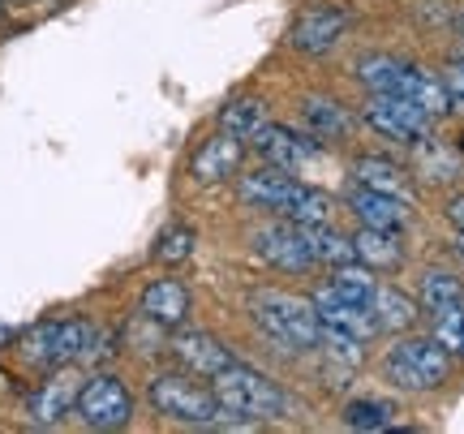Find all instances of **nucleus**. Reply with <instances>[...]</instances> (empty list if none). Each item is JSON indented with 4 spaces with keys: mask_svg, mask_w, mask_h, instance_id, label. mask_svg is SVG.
<instances>
[{
    "mask_svg": "<svg viewBox=\"0 0 464 434\" xmlns=\"http://www.w3.org/2000/svg\"><path fill=\"white\" fill-rule=\"evenodd\" d=\"M207 383H211L219 409H224V426L254 430V426H266V421L297 418V400H293L266 370L249 366V362H241V357L228 362L219 374H211Z\"/></svg>",
    "mask_w": 464,
    "mask_h": 434,
    "instance_id": "1",
    "label": "nucleus"
},
{
    "mask_svg": "<svg viewBox=\"0 0 464 434\" xmlns=\"http://www.w3.org/2000/svg\"><path fill=\"white\" fill-rule=\"evenodd\" d=\"M353 78L362 91H374V95H404V100L421 103L434 121H443L456 112V103H451L448 86L439 73L430 69L413 65V61H404L396 52H362L357 61H353Z\"/></svg>",
    "mask_w": 464,
    "mask_h": 434,
    "instance_id": "2",
    "label": "nucleus"
},
{
    "mask_svg": "<svg viewBox=\"0 0 464 434\" xmlns=\"http://www.w3.org/2000/svg\"><path fill=\"white\" fill-rule=\"evenodd\" d=\"M249 318L263 332V340H271L276 349L293 352V357H310L323 344V323L314 314L310 293H288V288H254L249 293Z\"/></svg>",
    "mask_w": 464,
    "mask_h": 434,
    "instance_id": "3",
    "label": "nucleus"
},
{
    "mask_svg": "<svg viewBox=\"0 0 464 434\" xmlns=\"http://www.w3.org/2000/svg\"><path fill=\"white\" fill-rule=\"evenodd\" d=\"M147 404L160 421L181 426V430H219V426H224V409H219L211 383L181 366L155 370V374H150Z\"/></svg>",
    "mask_w": 464,
    "mask_h": 434,
    "instance_id": "4",
    "label": "nucleus"
},
{
    "mask_svg": "<svg viewBox=\"0 0 464 434\" xmlns=\"http://www.w3.org/2000/svg\"><path fill=\"white\" fill-rule=\"evenodd\" d=\"M451 357L434 335H417V332H400L379 357V379L387 387H396L404 396H426L451 379Z\"/></svg>",
    "mask_w": 464,
    "mask_h": 434,
    "instance_id": "5",
    "label": "nucleus"
},
{
    "mask_svg": "<svg viewBox=\"0 0 464 434\" xmlns=\"http://www.w3.org/2000/svg\"><path fill=\"white\" fill-rule=\"evenodd\" d=\"M17 357L31 370H56V366H78L91 362L100 352V327L91 318H48V323H34L31 332L14 344Z\"/></svg>",
    "mask_w": 464,
    "mask_h": 434,
    "instance_id": "6",
    "label": "nucleus"
},
{
    "mask_svg": "<svg viewBox=\"0 0 464 434\" xmlns=\"http://www.w3.org/2000/svg\"><path fill=\"white\" fill-rule=\"evenodd\" d=\"M133 413H138V396H133V387L116 370H95V374L82 379L78 400H73V421L82 430H95V434L125 430L133 421Z\"/></svg>",
    "mask_w": 464,
    "mask_h": 434,
    "instance_id": "7",
    "label": "nucleus"
},
{
    "mask_svg": "<svg viewBox=\"0 0 464 434\" xmlns=\"http://www.w3.org/2000/svg\"><path fill=\"white\" fill-rule=\"evenodd\" d=\"M357 117H362V125L370 134H379L382 142H396V147H417L439 125L421 103L404 100V95H374V91H365Z\"/></svg>",
    "mask_w": 464,
    "mask_h": 434,
    "instance_id": "8",
    "label": "nucleus"
},
{
    "mask_svg": "<svg viewBox=\"0 0 464 434\" xmlns=\"http://www.w3.org/2000/svg\"><path fill=\"white\" fill-rule=\"evenodd\" d=\"M249 250L254 258H263L266 267L284 271V275H310L314 267V254L305 241V228L288 216H263L249 228Z\"/></svg>",
    "mask_w": 464,
    "mask_h": 434,
    "instance_id": "9",
    "label": "nucleus"
},
{
    "mask_svg": "<svg viewBox=\"0 0 464 434\" xmlns=\"http://www.w3.org/2000/svg\"><path fill=\"white\" fill-rule=\"evenodd\" d=\"M353 22H357V14L348 9L344 0H310L293 17L284 43L293 52H301V56H332L344 43V34L353 31Z\"/></svg>",
    "mask_w": 464,
    "mask_h": 434,
    "instance_id": "10",
    "label": "nucleus"
},
{
    "mask_svg": "<svg viewBox=\"0 0 464 434\" xmlns=\"http://www.w3.org/2000/svg\"><path fill=\"white\" fill-rule=\"evenodd\" d=\"M249 150L263 159V164H276L284 168V172H293V177H305L314 164H323L327 159V150L314 134H305L301 125H284V121H266L258 134L249 138Z\"/></svg>",
    "mask_w": 464,
    "mask_h": 434,
    "instance_id": "11",
    "label": "nucleus"
},
{
    "mask_svg": "<svg viewBox=\"0 0 464 434\" xmlns=\"http://www.w3.org/2000/svg\"><path fill=\"white\" fill-rule=\"evenodd\" d=\"M78 387H82V374L73 366H56L44 370V379L31 387L26 396V421L34 430H56L73 418V400H78Z\"/></svg>",
    "mask_w": 464,
    "mask_h": 434,
    "instance_id": "12",
    "label": "nucleus"
},
{
    "mask_svg": "<svg viewBox=\"0 0 464 434\" xmlns=\"http://www.w3.org/2000/svg\"><path fill=\"white\" fill-rule=\"evenodd\" d=\"M301 181L305 177H293V172H284L276 164H258V168H241L232 185H237V202L246 211H254V216H284Z\"/></svg>",
    "mask_w": 464,
    "mask_h": 434,
    "instance_id": "13",
    "label": "nucleus"
},
{
    "mask_svg": "<svg viewBox=\"0 0 464 434\" xmlns=\"http://www.w3.org/2000/svg\"><path fill=\"white\" fill-rule=\"evenodd\" d=\"M246 155H249V147L241 138H232L228 130H216L211 138H202L198 147H194L189 164H185V177L194 185H228L246 168Z\"/></svg>",
    "mask_w": 464,
    "mask_h": 434,
    "instance_id": "14",
    "label": "nucleus"
},
{
    "mask_svg": "<svg viewBox=\"0 0 464 434\" xmlns=\"http://www.w3.org/2000/svg\"><path fill=\"white\" fill-rule=\"evenodd\" d=\"M164 352L172 357V366L189 370V374H198V379H211V374H219L228 362H237V352H232L219 335L202 332V327H189V323L177 327V332H168Z\"/></svg>",
    "mask_w": 464,
    "mask_h": 434,
    "instance_id": "15",
    "label": "nucleus"
},
{
    "mask_svg": "<svg viewBox=\"0 0 464 434\" xmlns=\"http://www.w3.org/2000/svg\"><path fill=\"white\" fill-rule=\"evenodd\" d=\"M297 121L301 130L314 134L323 147H348L357 138V125H362V117L335 95H305L297 108Z\"/></svg>",
    "mask_w": 464,
    "mask_h": 434,
    "instance_id": "16",
    "label": "nucleus"
},
{
    "mask_svg": "<svg viewBox=\"0 0 464 434\" xmlns=\"http://www.w3.org/2000/svg\"><path fill=\"white\" fill-rule=\"evenodd\" d=\"M310 301H314V314H318V323H323V332L353 335V340H362V344H370L374 335H382L374 310H370V305H357V301H348V297H340L327 280L310 293Z\"/></svg>",
    "mask_w": 464,
    "mask_h": 434,
    "instance_id": "17",
    "label": "nucleus"
},
{
    "mask_svg": "<svg viewBox=\"0 0 464 434\" xmlns=\"http://www.w3.org/2000/svg\"><path fill=\"white\" fill-rule=\"evenodd\" d=\"M138 314L150 318V323L164 327V332H177V327H185L189 314H194V293H189V285L177 280V275H155V280H147L142 293H138Z\"/></svg>",
    "mask_w": 464,
    "mask_h": 434,
    "instance_id": "18",
    "label": "nucleus"
},
{
    "mask_svg": "<svg viewBox=\"0 0 464 434\" xmlns=\"http://www.w3.org/2000/svg\"><path fill=\"white\" fill-rule=\"evenodd\" d=\"M340 207H348V216L365 224V228H387V233H404L413 224V202L396 198V194H382V189H370V185H348V194Z\"/></svg>",
    "mask_w": 464,
    "mask_h": 434,
    "instance_id": "19",
    "label": "nucleus"
},
{
    "mask_svg": "<svg viewBox=\"0 0 464 434\" xmlns=\"http://www.w3.org/2000/svg\"><path fill=\"white\" fill-rule=\"evenodd\" d=\"M348 241H353V258H357L362 267L379 271V275H396V271L404 267V233H387V228H365V224H357V228L348 233Z\"/></svg>",
    "mask_w": 464,
    "mask_h": 434,
    "instance_id": "20",
    "label": "nucleus"
},
{
    "mask_svg": "<svg viewBox=\"0 0 464 434\" xmlns=\"http://www.w3.org/2000/svg\"><path fill=\"white\" fill-rule=\"evenodd\" d=\"M353 181L413 202V177H409V168L400 164V159H392V155H379V150L353 155Z\"/></svg>",
    "mask_w": 464,
    "mask_h": 434,
    "instance_id": "21",
    "label": "nucleus"
},
{
    "mask_svg": "<svg viewBox=\"0 0 464 434\" xmlns=\"http://www.w3.org/2000/svg\"><path fill=\"white\" fill-rule=\"evenodd\" d=\"M266 121H271V103H266V95L241 91V95L224 100V108L216 112V130H228L232 138H241V142L249 147V138L258 134Z\"/></svg>",
    "mask_w": 464,
    "mask_h": 434,
    "instance_id": "22",
    "label": "nucleus"
},
{
    "mask_svg": "<svg viewBox=\"0 0 464 434\" xmlns=\"http://www.w3.org/2000/svg\"><path fill=\"white\" fill-rule=\"evenodd\" d=\"M374 318H379V332L382 335H400V332H413L417 318H421V305H417L413 293H404L396 285H382L379 280V293H374Z\"/></svg>",
    "mask_w": 464,
    "mask_h": 434,
    "instance_id": "23",
    "label": "nucleus"
},
{
    "mask_svg": "<svg viewBox=\"0 0 464 434\" xmlns=\"http://www.w3.org/2000/svg\"><path fill=\"white\" fill-rule=\"evenodd\" d=\"M194 254H198V228L189 219H168L150 241V263L160 267H185Z\"/></svg>",
    "mask_w": 464,
    "mask_h": 434,
    "instance_id": "24",
    "label": "nucleus"
},
{
    "mask_svg": "<svg viewBox=\"0 0 464 434\" xmlns=\"http://www.w3.org/2000/svg\"><path fill=\"white\" fill-rule=\"evenodd\" d=\"M417 305H421V314L430 318L439 314V310H451V305H460L464 301V280L456 275V271L448 267H426L421 275H417Z\"/></svg>",
    "mask_w": 464,
    "mask_h": 434,
    "instance_id": "25",
    "label": "nucleus"
},
{
    "mask_svg": "<svg viewBox=\"0 0 464 434\" xmlns=\"http://www.w3.org/2000/svg\"><path fill=\"white\" fill-rule=\"evenodd\" d=\"M396 404L392 400H382V396H353V400L340 409V426L344 430H365V434H374V430H392L396 426Z\"/></svg>",
    "mask_w": 464,
    "mask_h": 434,
    "instance_id": "26",
    "label": "nucleus"
},
{
    "mask_svg": "<svg viewBox=\"0 0 464 434\" xmlns=\"http://www.w3.org/2000/svg\"><path fill=\"white\" fill-rule=\"evenodd\" d=\"M301 228H305V241H310V254H314V267L332 271L340 263H353V241H348V233L335 228V219H327V224H301Z\"/></svg>",
    "mask_w": 464,
    "mask_h": 434,
    "instance_id": "27",
    "label": "nucleus"
},
{
    "mask_svg": "<svg viewBox=\"0 0 464 434\" xmlns=\"http://www.w3.org/2000/svg\"><path fill=\"white\" fill-rule=\"evenodd\" d=\"M413 150V168H421V177L426 181H456L460 177V155H456V147H448V142H439V138H421Z\"/></svg>",
    "mask_w": 464,
    "mask_h": 434,
    "instance_id": "28",
    "label": "nucleus"
},
{
    "mask_svg": "<svg viewBox=\"0 0 464 434\" xmlns=\"http://www.w3.org/2000/svg\"><path fill=\"white\" fill-rule=\"evenodd\" d=\"M379 271H370V267H362L357 258L353 263H340V267H332L327 271V285L340 293V297H348V301H357V305H374V293H379Z\"/></svg>",
    "mask_w": 464,
    "mask_h": 434,
    "instance_id": "29",
    "label": "nucleus"
},
{
    "mask_svg": "<svg viewBox=\"0 0 464 434\" xmlns=\"http://www.w3.org/2000/svg\"><path fill=\"white\" fill-rule=\"evenodd\" d=\"M335 207L340 202L323 189V185L314 181H301L297 185V194H293V202H288V211L284 216L288 219H297V224H327V219H335Z\"/></svg>",
    "mask_w": 464,
    "mask_h": 434,
    "instance_id": "30",
    "label": "nucleus"
},
{
    "mask_svg": "<svg viewBox=\"0 0 464 434\" xmlns=\"http://www.w3.org/2000/svg\"><path fill=\"white\" fill-rule=\"evenodd\" d=\"M430 335L451 352V357H456V362H464V301L460 305H451V310L430 314Z\"/></svg>",
    "mask_w": 464,
    "mask_h": 434,
    "instance_id": "31",
    "label": "nucleus"
},
{
    "mask_svg": "<svg viewBox=\"0 0 464 434\" xmlns=\"http://www.w3.org/2000/svg\"><path fill=\"white\" fill-rule=\"evenodd\" d=\"M439 78H443V86H448L451 103H456V108H464V52H456V56H448V61H443Z\"/></svg>",
    "mask_w": 464,
    "mask_h": 434,
    "instance_id": "32",
    "label": "nucleus"
},
{
    "mask_svg": "<svg viewBox=\"0 0 464 434\" xmlns=\"http://www.w3.org/2000/svg\"><path fill=\"white\" fill-rule=\"evenodd\" d=\"M443 216H448V224L456 228V233H464V189H456L448 198V207H443Z\"/></svg>",
    "mask_w": 464,
    "mask_h": 434,
    "instance_id": "33",
    "label": "nucleus"
},
{
    "mask_svg": "<svg viewBox=\"0 0 464 434\" xmlns=\"http://www.w3.org/2000/svg\"><path fill=\"white\" fill-rule=\"evenodd\" d=\"M451 250H456V258L464 263V233H456V241H451Z\"/></svg>",
    "mask_w": 464,
    "mask_h": 434,
    "instance_id": "34",
    "label": "nucleus"
},
{
    "mask_svg": "<svg viewBox=\"0 0 464 434\" xmlns=\"http://www.w3.org/2000/svg\"><path fill=\"white\" fill-rule=\"evenodd\" d=\"M456 31H460V39H464V9L456 14Z\"/></svg>",
    "mask_w": 464,
    "mask_h": 434,
    "instance_id": "35",
    "label": "nucleus"
},
{
    "mask_svg": "<svg viewBox=\"0 0 464 434\" xmlns=\"http://www.w3.org/2000/svg\"><path fill=\"white\" fill-rule=\"evenodd\" d=\"M5 5H9V0H5ZM14 5H31V0H14Z\"/></svg>",
    "mask_w": 464,
    "mask_h": 434,
    "instance_id": "36",
    "label": "nucleus"
},
{
    "mask_svg": "<svg viewBox=\"0 0 464 434\" xmlns=\"http://www.w3.org/2000/svg\"><path fill=\"white\" fill-rule=\"evenodd\" d=\"M0 22H5V0H0Z\"/></svg>",
    "mask_w": 464,
    "mask_h": 434,
    "instance_id": "37",
    "label": "nucleus"
}]
</instances>
